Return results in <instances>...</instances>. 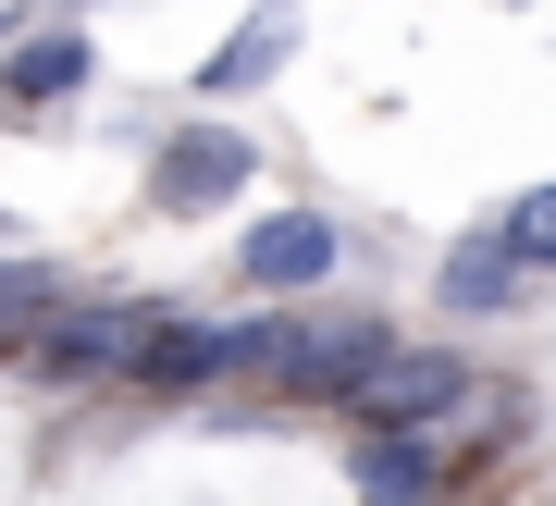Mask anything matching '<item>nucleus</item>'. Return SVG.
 <instances>
[{
  "label": "nucleus",
  "mask_w": 556,
  "mask_h": 506,
  "mask_svg": "<svg viewBox=\"0 0 556 506\" xmlns=\"http://www.w3.org/2000/svg\"><path fill=\"white\" fill-rule=\"evenodd\" d=\"M298 38H309V13H298V0H260L236 38L199 62V99H248V87H273L285 62H298Z\"/></svg>",
  "instance_id": "39448f33"
},
{
  "label": "nucleus",
  "mask_w": 556,
  "mask_h": 506,
  "mask_svg": "<svg viewBox=\"0 0 556 506\" xmlns=\"http://www.w3.org/2000/svg\"><path fill=\"white\" fill-rule=\"evenodd\" d=\"M346 408H358V432H433V420L470 408V358L457 346H383L346 383Z\"/></svg>",
  "instance_id": "f257e3e1"
},
{
  "label": "nucleus",
  "mask_w": 556,
  "mask_h": 506,
  "mask_svg": "<svg viewBox=\"0 0 556 506\" xmlns=\"http://www.w3.org/2000/svg\"><path fill=\"white\" fill-rule=\"evenodd\" d=\"M495 248L519 260V273H556V186H519V198H507V223H495Z\"/></svg>",
  "instance_id": "9d476101"
},
{
  "label": "nucleus",
  "mask_w": 556,
  "mask_h": 506,
  "mask_svg": "<svg viewBox=\"0 0 556 506\" xmlns=\"http://www.w3.org/2000/svg\"><path fill=\"white\" fill-rule=\"evenodd\" d=\"M334 223H321V211H273V223H248L236 235V273L260 284V296H309V284H334Z\"/></svg>",
  "instance_id": "20e7f679"
},
{
  "label": "nucleus",
  "mask_w": 556,
  "mask_h": 506,
  "mask_svg": "<svg viewBox=\"0 0 556 506\" xmlns=\"http://www.w3.org/2000/svg\"><path fill=\"white\" fill-rule=\"evenodd\" d=\"M248 174H260V149L236 137V124H186V137H161V161H149V211L199 223V211H223V198H248Z\"/></svg>",
  "instance_id": "7ed1b4c3"
},
{
  "label": "nucleus",
  "mask_w": 556,
  "mask_h": 506,
  "mask_svg": "<svg viewBox=\"0 0 556 506\" xmlns=\"http://www.w3.org/2000/svg\"><path fill=\"white\" fill-rule=\"evenodd\" d=\"M87 75H100V50H87L75 25H25L13 62H0V99H13V112H50V99H75Z\"/></svg>",
  "instance_id": "0eeeda50"
},
{
  "label": "nucleus",
  "mask_w": 556,
  "mask_h": 506,
  "mask_svg": "<svg viewBox=\"0 0 556 506\" xmlns=\"http://www.w3.org/2000/svg\"><path fill=\"white\" fill-rule=\"evenodd\" d=\"M149 321L161 309H137V296H100V309H50L38 333H25V370L38 383H100V370H124L149 346Z\"/></svg>",
  "instance_id": "f03ea898"
},
{
  "label": "nucleus",
  "mask_w": 556,
  "mask_h": 506,
  "mask_svg": "<svg viewBox=\"0 0 556 506\" xmlns=\"http://www.w3.org/2000/svg\"><path fill=\"white\" fill-rule=\"evenodd\" d=\"M62 309V273L50 260H0V358H25V333Z\"/></svg>",
  "instance_id": "1a4fd4ad"
},
{
  "label": "nucleus",
  "mask_w": 556,
  "mask_h": 506,
  "mask_svg": "<svg viewBox=\"0 0 556 506\" xmlns=\"http://www.w3.org/2000/svg\"><path fill=\"white\" fill-rule=\"evenodd\" d=\"M346 482L358 506H445V457H433V432H358Z\"/></svg>",
  "instance_id": "423d86ee"
},
{
  "label": "nucleus",
  "mask_w": 556,
  "mask_h": 506,
  "mask_svg": "<svg viewBox=\"0 0 556 506\" xmlns=\"http://www.w3.org/2000/svg\"><path fill=\"white\" fill-rule=\"evenodd\" d=\"M519 296H532V273H519V260L495 248V223L445 248V309H519Z\"/></svg>",
  "instance_id": "6e6552de"
}]
</instances>
